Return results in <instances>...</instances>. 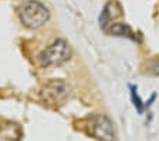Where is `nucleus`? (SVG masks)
Segmentation results:
<instances>
[{
    "instance_id": "7ed1b4c3",
    "label": "nucleus",
    "mask_w": 159,
    "mask_h": 141,
    "mask_svg": "<svg viewBox=\"0 0 159 141\" xmlns=\"http://www.w3.org/2000/svg\"><path fill=\"white\" fill-rule=\"evenodd\" d=\"M87 128H88L89 135H93L99 141L115 140V130H114L112 121L104 114H97L89 118Z\"/></svg>"
},
{
    "instance_id": "20e7f679",
    "label": "nucleus",
    "mask_w": 159,
    "mask_h": 141,
    "mask_svg": "<svg viewBox=\"0 0 159 141\" xmlns=\"http://www.w3.org/2000/svg\"><path fill=\"white\" fill-rule=\"evenodd\" d=\"M119 12H121V9L116 4V2H109L105 6V9H104L102 14H101V26L105 27L107 24H109L115 17H118L121 14Z\"/></svg>"
},
{
    "instance_id": "f03ea898",
    "label": "nucleus",
    "mask_w": 159,
    "mask_h": 141,
    "mask_svg": "<svg viewBox=\"0 0 159 141\" xmlns=\"http://www.w3.org/2000/svg\"><path fill=\"white\" fill-rule=\"evenodd\" d=\"M70 57H71V49L68 43L63 39H58L40 53L39 61L41 66L48 67V66H60L66 63Z\"/></svg>"
},
{
    "instance_id": "6e6552de",
    "label": "nucleus",
    "mask_w": 159,
    "mask_h": 141,
    "mask_svg": "<svg viewBox=\"0 0 159 141\" xmlns=\"http://www.w3.org/2000/svg\"><path fill=\"white\" fill-rule=\"evenodd\" d=\"M146 68H148L149 73L155 74V76H159V60H152V61H149L148 66H146Z\"/></svg>"
},
{
    "instance_id": "f257e3e1",
    "label": "nucleus",
    "mask_w": 159,
    "mask_h": 141,
    "mask_svg": "<svg viewBox=\"0 0 159 141\" xmlns=\"http://www.w3.org/2000/svg\"><path fill=\"white\" fill-rule=\"evenodd\" d=\"M20 21L27 27V29H40L41 26L48 21L50 12L43 3L39 0H27L24 2L19 9Z\"/></svg>"
},
{
    "instance_id": "39448f33",
    "label": "nucleus",
    "mask_w": 159,
    "mask_h": 141,
    "mask_svg": "<svg viewBox=\"0 0 159 141\" xmlns=\"http://www.w3.org/2000/svg\"><path fill=\"white\" fill-rule=\"evenodd\" d=\"M21 131L16 124H7L0 130V141H19Z\"/></svg>"
},
{
    "instance_id": "0eeeda50",
    "label": "nucleus",
    "mask_w": 159,
    "mask_h": 141,
    "mask_svg": "<svg viewBox=\"0 0 159 141\" xmlns=\"http://www.w3.org/2000/svg\"><path fill=\"white\" fill-rule=\"evenodd\" d=\"M47 93L51 94L56 100H60L67 94V86L63 81H53L47 86Z\"/></svg>"
},
{
    "instance_id": "423d86ee",
    "label": "nucleus",
    "mask_w": 159,
    "mask_h": 141,
    "mask_svg": "<svg viewBox=\"0 0 159 141\" xmlns=\"http://www.w3.org/2000/svg\"><path fill=\"white\" fill-rule=\"evenodd\" d=\"M108 33L112 34V36L135 39V33L131 30V27L124 23H111V26H109V29H108Z\"/></svg>"
},
{
    "instance_id": "1a4fd4ad",
    "label": "nucleus",
    "mask_w": 159,
    "mask_h": 141,
    "mask_svg": "<svg viewBox=\"0 0 159 141\" xmlns=\"http://www.w3.org/2000/svg\"><path fill=\"white\" fill-rule=\"evenodd\" d=\"M132 100L135 101L134 104H135V107L138 108V111L139 113H142V103H141V100H139V97L136 96V90L132 87Z\"/></svg>"
}]
</instances>
